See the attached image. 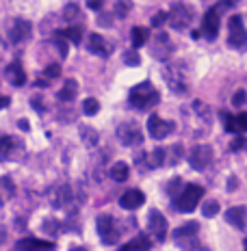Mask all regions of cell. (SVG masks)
Returning <instances> with one entry per match:
<instances>
[{
  "label": "cell",
  "mask_w": 247,
  "mask_h": 251,
  "mask_svg": "<svg viewBox=\"0 0 247 251\" xmlns=\"http://www.w3.org/2000/svg\"><path fill=\"white\" fill-rule=\"evenodd\" d=\"M159 100H161L159 91H156V87L152 85L150 80H143V82H139V85H135L128 93L130 106L139 108V111H148V108L156 106Z\"/></svg>",
  "instance_id": "cell-1"
},
{
  "label": "cell",
  "mask_w": 247,
  "mask_h": 251,
  "mask_svg": "<svg viewBox=\"0 0 247 251\" xmlns=\"http://www.w3.org/2000/svg\"><path fill=\"white\" fill-rule=\"evenodd\" d=\"M204 197V188L197 184H185L182 191L173 197V206L178 208L180 212H191L197 208V203L202 201Z\"/></svg>",
  "instance_id": "cell-2"
},
{
  "label": "cell",
  "mask_w": 247,
  "mask_h": 251,
  "mask_svg": "<svg viewBox=\"0 0 247 251\" xmlns=\"http://www.w3.org/2000/svg\"><path fill=\"white\" fill-rule=\"evenodd\" d=\"M165 82L176 96L189 93V78L185 74V67H180V63H171L165 67Z\"/></svg>",
  "instance_id": "cell-3"
},
{
  "label": "cell",
  "mask_w": 247,
  "mask_h": 251,
  "mask_svg": "<svg viewBox=\"0 0 247 251\" xmlns=\"http://www.w3.org/2000/svg\"><path fill=\"white\" fill-rule=\"evenodd\" d=\"M167 22L176 30L189 28V24L193 22V9L185 2H173V7L169 9V13H167Z\"/></svg>",
  "instance_id": "cell-4"
},
{
  "label": "cell",
  "mask_w": 247,
  "mask_h": 251,
  "mask_svg": "<svg viewBox=\"0 0 247 251\" xmlns=\"http://www.w3.org/2000/svg\"><path fill=\"white\" fill-rule=\"evenodd\" d=\"M213 158H215V151L210 145L206 143H197V145H193L191 151H189V165L193 167V169H197V171H204V169H208L210 163H213Z\"/></svg>",
  "instance_id": "cell-5"
},
{
  "label": "cell",
  "mask_w": 247,
  "mask_h": 251,
  "mask_svg": "<svg viewBox=\"0 0 247 251\" xmlns=\"http://www.w3.org/2000/svg\"><path fill=\"white\" fill-rule=\"evenodd\" d=\"M98 234L102 238L104 245H115L119 240V229H117V223L111 214H100L98 217Z\"/></svg>",
  "instance_id": "cell-6"
},
{
  "label": "cell",
  "mask_w": 247,
  "mask_h": 251,
  "mask_svg": "<svg viewBox=\"0 0 247 251\" xmlns=\"http://www.w3.org/2000/svg\"><path fill=\"white\" fill-rule=\"evenodd\" d=\"M228 28H230L228 44L236 50H243L247 46V30L243 26V18H241V15H232L230 22H228Z\"/></svg>",
  "instance_id": "cell-7"
},
{
  "label": "cell",
  "mask_w": 247,
  "mask_h": 251,
  "mask_svg": "<svg viewBox=\"0 0 247 251\" xmlns=\"http://www.w3.org/2000/svg\"><path fill=\"white\" fill-rule=\"evenodd\" d=\"M117 139L122 141V145H141L143 143V132L139 130V126L135 122H128V124H122L117 126Z\"/></svg>",
  "instance_id": "cell-8"
},
{
  "label": "cell",
  "mask_w": 247,
  "mask_h": 251,
  "mask_svg": "<svg viewBox=\"0 0 247 251\" xmlns=\"http://www.w3.org/2000/svg\"><path fill=\"white\" fill-rule=\"evenodd\" d=\"M148 132L152 139L156 141H163L165 137H169V134L173 132V124L167 122V119L159 117V115H150L148 119Z\"/></svg>",
  "instance_id": "cell-9"
},
{
  "label": "cell",
  "mask_w": 247,
  "mask_h": 251,
  "mask_svg": "<svg viewBox=\"0 0 247 251\" xmlns=\"http://www.w3.org/2000/svg\"><path fill=\"white\" fill-rule=\"evenodd\" d=\"M148 227H150L152 236L159 240V243H163V240L167 238V229H169V226H167V219L163 217V212H159V210H150Z\"/></svg>",
  "instance_id": "cell-10"
},
{
  "label": "cell",
  "mask_w": 247,
  "mask_h": 251,
  "mask_svg": "<svg viewBox=\"0 0 247 251\" xmlns=\"http://www.w3.org/2000/svg\"><path fill=\"white\" fill-rule=\"evenodd\" d=\"M219 18H221V15L215 11V9H208V11L204 13L202 30H199V33H202L206 39H210V41H213V39L219 35V26H221V22H219Z\"/></svg>",
  "instance_id": "cell-11"
},
{
  "label": "cell",
  "mask_w": 247,
  "mask_h": 251,
  "mask_svg": "<svg viewBox=\"0 0 247 251\" xmlns=\"http://www.w3.org/2000/svg\"><path fill=\"white\" fill-rule=\"evenodd\" d=\"M145 201V195L139 191V188H130V191H126L122 197H119V206L124 208V210H137V208H141Z\"/></svg>",
  "instance_id": "cell-12"
},
{
  "label": "cell",
  "mask_w": 247,
  "mask_h": 251,
  "mask_svg": "<svg viewBox=\"0 0 247 251\" xmlns=\"http://www.w3.org/2000/svg\"><path fill=\"white\" fill-rule=\"evenodd\" d=\"M30 33H33L30 22H26V20H15L11 30H9V37H11V44H22V41L30 37Z\"/></svg>",
  "instance_id": "cell-13"
},
{
  "label": "cell",
  "mask_w": 247,
  "mask_h": 251,
  "mask_svg": "<svg viewBox=\"0 0 247 251\" xmlns=\"http://www.w3.org/2000/svg\"><path fill=\"white\" fill-rule=\"evenodd\" d=\"M87 48H89V52H93V54H98V56H109L113 52V44H109L102 35L93 33V35H89Z\"/></svg>",
  "instance_id": "cell-14"
},
{
  "label": "cell",
  "mask_w": 247,
  "mask_h": 251,
  "mask_svg": "<svg viewBox=\"0 0 247 251\" xmlns=\"http://www.w3.org/2000/svg\"><path fill=\"white\" fill-rule=\"evenodd\" d=\"M225 221L236 229H245V221H247V210L243 206H232L225 210Z\"/></svg>",
  "instance_id": "cell-15"
},
{
  "label": "cell",
  "mask_w": 247,
  "mask_h": 251,
  "mask_svg": "<svg viewBox=\"0 0 247 251\" xmlns=\"http://www.w3.org/2000/svg\"><path fill=\"white\" fill-rule=\"evenodd\" d=\"M18 249L20 251H55V245L39 238H22L18 243Z\"/></svg>",
  "instance_id": "cell-16"
},
{
  "label": "cell",
  "mask_w": 247,
  "mask_h": 251,
  "mask_svg": "<svg viewBox=\"0 0 247 251\" xmlns=\"http://www.w3.org/2000/svg\"><path fill=\"white\" fill-rule=\"evenodd\" d=\"M4 74H7V80L11 82L13 87H22L26 82V74H24V67L20 61H13L11 65L4 70Z\"/></svg>",
  "instance_id": "cell-17"
},
{
  "label": "cell",
  "mask_w": 247,
  "mask_h": 251,
  "mask_svg": "<svg viewBox=\"0 0 247 251\" xmlns=\"http://www.w3.org/2000/svg\"><path fill=\"white\" fill-rule=\"evenodd\" d=\"M223 119H225V130H228V132L241 134V132H245V130H247V113L234 115V117L223 115Z\"/></svg>",
  "instance_id": "cell-18"
},
{
  "label": "cell",
  "mask_w": 247,
  "mask_h": 251,
  "mask_svg": "<svg viewBox=\"0 0 247 251\" xmlns=\"http://www.w3.org/2000/svg\"><path fill=\"white\" fill-rule=\"evenodd\" d=\"M176 245H178V247H180L182 251H208V247H204V245L197 240V234L176 238Z\"/></svg>",
  "instance_id": "cell-19"
},
{
  "label": "cell",
  "mask_w": 247,
  "mask_h": 251,
  "mask_svg": "<svg viewBox=\"0 0 247 251\" xmlns=\"http://www.w3.org/2000/svg\"><path fill=\"white\" fill-rule=\"evenodd\" d=\"M150 247H152V240L148 238V236H137V238H133L130 243H126L122 249H117V251H150Z\"/></svg>",
  "instance_id": "cell-20"
},
{
  "label": "cell",
  "mask_w": 247,
  "mask_h": 251,
  "mask_svg": "<svg viewBox=\"0 0 247 251\" xmlns=\"http://www.w3.org/2000/svg\"><path fill=\"white\" fill-rule=\"evenodd\" d=\"M15 141L13 137H9V134H0V158H4V160H9L13 156V151H15Z\"/></svg>",
  "instance_id": "cell-21"
},
{
  "label": "cell",
  "mask_w": 247,
  "mask_h": 251,
  "mask_svg": "<svg viewBox=\"0 0 247 251\" xmlns=\"http://www.w3.org/2000/svg\"><path fill=\"white\" fill-rule=\"evenodd\" d=\"M13 195H15V186H13L11 177L2 176V177H0V203L9 201Z\"/></svg>",
  "instance_id": "cell-22"
},
{
  "label": "cell",
  "mask_w": 247,
  "mask_h": 251,
  "mask_svg": "<svg viewBox=\"0 0 247 251\" xmlns=\"http://www.w3.org/2000/svg\"><path fill=\"white\" fill-rule=\"evenodd\" d=\"M109 176H111L115 182H126L128 176H130V169H128V165L119 160V163H115L111 169H109Z\"/></svg>",
  "instance_id": "cell-23"
},
{
  "label": "cell",
  "mask_w": 247,
  "mask_h": 251,
  "mask_svg": "<svg viewBox=\"0 0 247 251\" xmlns=\"http://www.w3.org/2000/svg\"><path fill=\"white\" fill-rule=\"evenodd\" d=\"M76 93H78V82L76 80H67L65 85H63V89L59 91V100L61 102H72L76 98Z\"/></svg>",
  "instance_id": "cell-24"
},
{
  "label": "cell",
  "mask_w": 247,
  "mask_h": 251,
  "mask_svg": "<svg viewBox=\"0 0 247 251\" xmlns=\"http://www.w3.org/2000/svg\"><path fill=\"white\" fill-rule=\"evenodd\" d=\"M55 37H61V39H70L72 44H81V37H82V30L76 28V26H70V28H63V30H56Z\"/></svg>",
  "instance_id": "cell-25"
},
{
  "label": "cell",
  "mask_w": 247,
  "mask_h": 251,
  "mask_svg": "<svg viewBox=\"0 0 247 251\" xmlns=\"http://www.w3.org/2000/svg\"><path fill=\"white\" fill-rule=\"evenodd\" d=\"M130 39H133L135 48H141V46H145V41H148V28H143V26H135L133 33H130Z\"/></svg>",
  "instance_id": "cell-26"
},
{
  "label": "cell",
  "mask_w": 247,
  "mask_h": 251,
  "mask_svg": "<svg viewBox=\"0 0 247 251\" xmlns=\"http://www.w3.org/2000/svg\"><path fill=\"white\" fill-rule=\"evenodd\" d=\"M197 229H199L197 221H189V223H185V226H180L178 229H173V240L182 238V236H191V234H197Z\"/></svg>",
  "instance_id": "cell-27"
},
{
  "label": "cell",
  "mask_w": 247,
  "mask_h": 251,
  "mask_svg": "<svg viewBox=\"0 0 247 251\" xmlns=\"http://www.w3.org/2000/svg\"><path fill=\"white\" fill-rule=\"evenodd\" d=\"M98 111H100V102L96 100V98H87V100L82 102V113L89 115V117H91V115H96Z\"/></svg>",
  "instance_id": "cell-28"
},
{
  "label": "cell",
  "mask_w": 247,
  "mask_h": 251,
  "mask_svg": "<svg viewBox=\"0 0 247 251\" xmlns=\"http://www.w3.org/2000/svg\"><path fill=\"white\" fill-rule=\"evenodd\" d=\"M219 212V201H215V200H210V201H204L202 203V214L206 219H210V217H215V214Z\"/></svg>",
  "instance_id": "cell-29"
},
{
  "label": "cell",
  "mask_w": 247,
  "mask_h": 251,
  "mask_svg": "<svg viewBox=\"0 0 247 251\" xmlns=\"http://www.w3.org/2000/svg\"><path fill=\"white\" fill-rule=\"evenodd\" d=\"M130 0H117V2H115V15H117V18H126V15H128V11H130Z\"/></svg>",
  "instance_id": "cell-30"
},
{
  "label": "cell",
  "mask_w": 247,
  "mask_h": 251,
  "mask_svg": "<svg viewBox=\"0 0 247 251\" xmlns=\"http://www.w3.org/2000/svg\"><path fill=\"white\" fill-rule=\"evenodd\" d=\"M81 134H82V139H85V143L87 145H96L98 143V132L96 130H91V128H81Z\"/></svg>",
  "instance_id": "cell-31"
},
{
  "label": "cell",
  "mask_w": 247,
  "mask_h": 251,
  "mask_svg": "<svg viewBox=\"0 0 247 251\" xmlns=\"http://www.w3.org/2000/svg\"><path fill=\"white\" fill-rule=\"evenodd\" d=\"M182 151H185V150H182V145L180 143H176V145H171V150H169V160H167V165H176L178 163V160H180L182 158Z\"/></svg>",
  "instance_id": "cell-32"
},
{
  "label": "cell",
  "mask_w": 247,
  "mask_h": 251,
  "mask_svg": "<svg viewBox=\"0 0 247 251\" xmlns=\"http://www.w3.org/2000/svg\"><path fill=\"white\" fill-rule=\"evenodd\" d=\"M152 163H150V167H161L163 165V160H165V150L163 148H156L154 151H152Z\"/></svg>",
  "instance_id": "cell-33"
},
{
  "label": "cell",
  "mask_w": 247,
  "mask_h": 251,
  "mask_svg": "<svg viewBox=\"0 0 247 251\" xmlns=\"http://www.w3.org/2000/svg\"><path fill=\"white\" fill-rule=\"evenodd\" d=\"M59 74H61V65H59V63H52V65H48L44 70V76L48 78V80H55V78H59Z\"/></svg>",
  "instance_id": "cell-34"
},
{
  "label": "cell",
  "mask_w": 247,
  "mask_h": 251,
  "mask_svg": "<svg viewBox=\"0 0 247 251\" xmlns=\"http://www.w3.org/2000/svg\"><path fill=\"white\" fill-rule=\"evenodd\" d=\"M230 150L232 151H247V139L245 137H239L230 143Z\"/></svg>",
  "instance_id": "cell-35"
},
{
  "label": "cell",
  "mask_w": 247,
  "mask_h": 251,
  "mask_svg": "<svg viewBox=\"0 0 247 251\" xmlns=\"http://www.w3.org/2000/svg\"><path fill=\"white\" fill-rule=\"evenodd\" d=\"M124 63H126V65H130V67H137L141 63V59H139V54H137V52H126V54H124Z\"/></svg>",
  "instance_id": "cell-36"
},
{
  "label": "cell",
  "mask_w": 247,
  "mask_h": 251,
  "mask_svg": "<svg viewBox=\"0 0 247 251\" xmlns=\"http://www.w3.org/2000/svg\"><path fill=\"white\" fill-rule=\"evenodd\" d=\"M63 15H65V20H74L78 15V4L76 2H70L65 9H63Z\"/></svg>",
  "instance_id": "cell-37"
},
{
  "label": "cell",
  "mask_w": 247,
  "mask_h": 251,
  "mask_svg": "<svg viewBox=\"0 0 247 251\" xmlns=\"http://www.w3.org/2000/svg\"><path fill=\"white\" fill-rule=\"evenodd\" d=\"M165 22H167V13L165 11H159V13L152 15V26H154V28H161Z\"/></svg>",
  "instance_id": "cell-38"
},
{
  "label": "cell",
  "mask_w": 247,
  "mask_h": 251,
  "mask_svg": "<svg viewBox=\"0 0 247 251\" xmlns=\"http://www.w3.org/2000/svg\"><path fill=\"white\" fill-rule=\"evenodd\" d=\"M247 102V91H243V89H239V91L232 96V104L234 106H243V104Z\"/></svg>",
  "instance_id": "cell-39"
},
{
  "label": "cell",
  "mask_w": 247,
  "mask_h": 251,
  "mask_svg": "<svg viewBox=\"0 0 247 251\" xmlns=\"http://www.w3.org/2000/svg\"><path fill=\"white\" fill-rule=\"evenodd\" d=\"M234 2H239V0H219V2L217 4H215V11H217L219 15H221L223 11H228V9H230V4H234Z\"/></svg>",
  "instance_id": "cell-40"
},
{
  "label": "cell",
  "mask_w": 247,
  "mask_h": 251,
  "mask_svg": "<svg viewBox=\"0 0 247 251\" xmlns=\"http://www.w3.org/2000/svg\"><path fill=\"white\" fill-rule=\"evenodd\" d=\"M180 184H182V182H180V177H173V180L169 182V184H167V193H169L171 197H176L178 193H180V191H178V186H180Z\"/></svg>",
  "instance_id": "cell-41"
},
{
  "label": "cell",
  "mask_w": 247,
  "mask_h": 251,
  "mask_svg": "<svg viewBox=\"0 0 247 251\" xmlns=\"http://www.w3.org/2000/svg\"><path fill=\"white\" fill-rule=\"evenodd\" d=\"M111 20H113V15H111V13H102V15L98 18V24H100V26H104V28H109V26L113 24Z\"/></svg>",
  "instance_id": "cell-42"
},
{
  "label": "cell",
  "mask_w": 247,
  "mask_h": 251,
  "mask_svg": "<svg viewBox=\"0 0 247 251\" xmlns=\"http://www.w3.org/2000/svg\"><path fill=\"white\" fill-rule=\"evenodd\" d=\"M56 48H59V52H61V56H67V44H65V39L56 37Z\"/></svg>",
  "instance_id": "cell-43"
},
{
  "label": "cell",
  "mask_w": 247,
  "mask_h": 251,
  "mask_svg": "<svg viewBox=\"0 0 247 251\" xmlns=\"http://www.w3.org/2000/svg\"><path fill=\"white\" fill-rule=\"evenodd\" d=\"M102 2L104 0H87L89 9H93V11H100V9H102Z\"/></svg>",
  "instance_id": "cell-44"
},
{
  "label": "cell",
  "mask_w": 247,
  "mask_h": 251,
  "mask_svg": "<svg viewBox=\"0 0 247 251\" xmlns=\"http://www.w3.org/2000/svg\"><path fill=\"white\" fill-rule=\"evenodd\" d=\"M9 102H11V100H9V98H7V96H0V108L9 106Z\"/></svg>",
  "instance_id": "cell-45"
},
{
  "label": "cell",
  "mask_w": 247,
  "mask_h": 251,
  "mask_svg": "<svg viewBox=\"0 0 247 251\" xmlns=\"http://www.w3.org/2000/svg\"><path fill=\"white\" fill-rule=\"evenodd\" d=\"M4 240H7V229H4L2 226H0V245H2Z\"/></svg>",
  "instance_id": "cell-46"
},
{
  "label": "cell",
  "mask_w": 247,
  "mask_h": 251,
  "mask_svg": "<svg viewBox=\"0 0 247 251\" xmlns=\"http://www.w3.org/2000/svg\"><path fill=\"white\" fill-rule=\"evenodd\" d=\"M18 126H20V130H24V132H26V130H28V122H26V119H20Z\"/></svg>",
  "instance_id": "cell-47"
},
{
  "label": "cell",
  "mask_w": 247,
  "mask_h": 251,
  "mask_svg": "<svg viewBox=\"0 0 247 251\" xmlns=\"http://www.w3.org/2000/svg\"><path fill=\"white\" fill-rule=\"evenodd\" d=\"M228 188H236V180H234V176H230V180H228Z\"/></svg>",
  "instance_id": "cell-48"
},
{
  "label": "cell",
  "mask_w": 247,
  "mask_h": 251,
  "mask_svg": "<svg viewBox=\"0 0 247 251\" xmlns=\"http://www.w3.org/2000/svg\"><path fill=\"white\" fill-rule=\"evenodd\" d=\"M72 251H85V249H82V247H74V249H72Z\"/></svg>",
  "instance_id": "cell-49"
},
{
  "label": "cell",
  "mask_w": 247,
  "mask_h": 251,
  "mask_svg": "<svg viewBox=\"0 0 247 251\" xmlns=\"http://www.w3.org/2000/svg\"><path fill=\"white\" fill-rule=\"evenodd\" d=\"M243 245H245V251H247V238H245V243H243Z\"/></svg>",
  "instance_id": "cell-50"
}]
</instances>
